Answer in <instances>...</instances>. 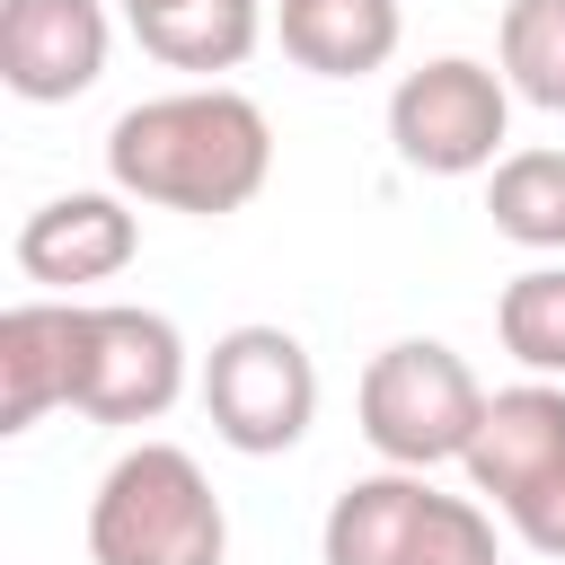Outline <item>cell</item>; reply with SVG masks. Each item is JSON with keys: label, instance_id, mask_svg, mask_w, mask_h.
I'll use <instances>...</instances> for the list:
<instances>
[{"label": "cell", "instance_id": "cell-1", "mask_svg": "<svg viewBox=\"0 0 565 565\" xmlns=\"http://www.w3.org/2000/svg\"><path fill=\"white\" fill-rule=\"evenodd\" d=\"M106 177L115 194L132 203H159V212H194V221H221V212H247L274 177V124L247 88H168V97H141L115 115L106 132Z\"/></svg>", "mask_w": 565, "mask_h": 565}, {"label": "cell", "instance_id": "cell-13", "mask_svg": "<svg viewBox=\"0 0 565 565\" xmlns=\"http://www.w3.org/2000/svg\"><path fill=\"white\" fill-rule=\"evenodd\" d=\"M124 26L168 71H238L265 35V0H124Z\"/></svg>", "mask_w": 565, "mask_h": 565}, {"label": "cell", "instance_id": "cell-7", "mask_svg": "<svg viewBox=\"0 0 565 565\" xmlns=\"http://www.w3.org/2000/svg\"><path fill=\"white\" fill-rule=\"evenodd\" d=\"M185 397V335L159 309L132 300H88V344H79V415L88 424H159Z\"/></svg>", "mask_w": 565, "mask_h": 565}, {"label": "cell", "instance_id": "cell-16", "mask_svg": "<svg viewBox=\"0 0 565 565\" xmlns=\"http://www.w3.org/2000/svg\"><path fill=\"white\" fill-rule=\"evenodd\" d=\"M494 335L530 380H565V265H530L494 300Z\"/></svg>", "mask_w": 565, "mask_h": 565}, {"label": "cell", "instance_id": "cell-6", "mask_svg": "<svg viewBox=\"0 0 565 565\" xmlns=\"http://www.w3.org/2000/svg\"><path fill=\"white\" fill-rule=\"evenodd\" d=\"M503 132H512V88L468 53H433L388 88V141L415 177H477L503 159Z\"/></svg>", "mask_w": 565, "mask_h": 565}, {"label": "cell", "instance_id": "cell-5", "mask_svg": "<svg viewBox=\"0 0 565 565\" xmlns=\"http://www.w3.org/2000/svg\"><path fill=\"white\" fill-rule=\"evenodd\" d=\"M203 415H212V433L230 450L282 459L318 424V362H309V344L291 327H265V318L212 335V353H203Z\"/></svg>", "mask_w": 565, "mask_h": 565}, {"label": "cell", "instance_id": "cell-10", "mask_svg": "<svg viewBox=\"0 0 565 565\" xmlns=\"http://www.w3.org/2000/svg\"><path fill=\"white\" fill-rule=\"evenodd\" d=\"M79 344H88V300L0 309V433H26L53 406H79Z\"/></svg>", "mask_w": 565, "mask_h": 565}, {"label": "cell", "instance_id": "cell-14", "mask_svg": "<svg viewBox=\"0 0 565 565\" xmlns=\"http://www.w3.org/2000/svg\"><path fill=\"white\" fill-rule=\"evenodd\" d=\"M486 221L512 247L556 256L565 247V150H503L486 168Z\"/></svg>", "mask_w": 565, "mask_h": 565}, {"label": "cell", "instance_id": "cell-9", "mask_svg": "<svg viewBox=\"0 0 565 565\" xmlns=\"http://www.w3.org/2000/svg\"><path fill=\"white\" fill-rule=\"evenodd\" d=\"M141 247V221H132V194L115 185H79V194H53L18 221V274L44 282V291H88V282H115Z\"/></svg>", "mask_w": 565, "mask_h": 565}, {"label": "cell", "instance_id": "cell-17", "mask_svg": "<svg viewBox=\"0 0 565 565\" xmlns=\"http://www.w3.org/2000/svg\"><path fill=\"white\" fill-rule=\"evenodd\" d=\"M503 521H512V530H521L539 556H556V565H565V468H556V477H539V486H530V494H521Z\"/></svg>", "mask_w": 565, "mask_h": 565}, {"label": "cell", "instance_id": "cell-11", "mask_svg": "<svg viewBox=\"0 0 565 565\" xmlns=\"http://www.w3.org/2000/svg\"><path fill=\"white\" fill-rule=\"evenodd\" d=\"M468 486L494 494V512H512L539 477L565 468V388L556 380H521V388H494L477 433H468Z\"/></svg>", "mask_w": 565, "mask_h": 565}, {"label": "cell", "instance_id": "cell-8", "mask_svg": "<svg viewBox=\"0 0 565 565\" xmlns=\"http://www.w3.org/2000/svg\"><path fill=\"white\" fill-rule=\"evenodd\" d=\"M106 0H0V79L26 106H71L106 79Z\"/></svg>", "mask_w": 565, "mask_h": 565}, {"label": "cell", "instance_id": "cell-12", "mask_svg": "<svg viewBox=\"0 0 565 565\" xmlns=\"http://www.w3.org/2000/svg\"><path fill=\"white\" fill-rule=\"evenodd\" d=\"M397 0H274V44L309 79H371L397 62Z\"/></svg>", "mask_w": 565, "mask_h": 565}, {"label": "cell", "instance_id": "cell-2", "mask_svg": "<svg viewBox=\"0 0 565 565\" xmlns=\"http://www.w3.org/2000/svg\"><path fill=\"white\" fill-rule=\"evenodd\" d=\"M230 512L194 450L132 441L88 494V565H221Z\"/></svg>", "mask_w": 565, "mask_h": 565}, {"label": "cell", "instance_id": "cell-4", "mask_svg": "<svg viewBox=\"0 0 565 565\" xmlns=\"http://www.w3.org/2000/svg\"><path fill=\"white\" fill-rule=\"evenodd\" d=\"M353 415H362V441L388 468H441V459H468L486 388L441 335H397V344L371 353V371L353 388Z\"/></svg>", "mask_w": 565, "mask_h": 565}, {"label": "cell", "instance_id": "cell-3", "mask_svg": "<svg viewBox=\"0 0 565 565\" xmlns=\"http://www.w3.org/2000/svg\"><path fill=\"white\" fill-rule=\"evenodd\" d=\"M327 565H494V521L468 494H441L424 468L353 477L318 530Z\"/></svg>", "mask_w": 565, "mask_h": 565}, {"label": "cell", "instance_id": "cell-15", "mask_svg": "<svg viewBox=\"0 0 565 565\" xmlns=\"http://www.w3.org/2000/svg\"><path fill=\"white\" fill-rule=\"evenodd\" d=\"M494 71L512 97L565 115V0H503L494 26Z\"/></svg>", "mask_w": 565, "mask_h": 565}]
</instances>
